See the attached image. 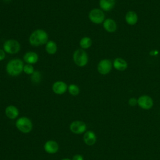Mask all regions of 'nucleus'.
I'll return each instance as SVG.
<instances>
[{
    "mask_svg": "<svg viewBox=\"0 0 160 160\" xmlns=\"http://www.w3.org/2000/svg\"><path fill=\"white\" fill-rule=\"evenodd\" d=\"M48 34L46 31L42 29H38L30 34L29 42L32 46H40L46 44L48 41Z\"/></svg>",
    "mask_w": 160,
    "mask_h": 160,
    "instance_id": "f257e3e1",
    "label": "nucleus"
},
{
    "mask_svg": "<svg viewBox=\"0 0 160 160\" xmlns=\"http://www.w3.org/2000/svg\"><path fill=\"white\" fill-rule=\"evenodd\" d=\"M23 61L18 58H14L9 61L6 66V71L11 76L16 77L23 72Z\"/></svg>",
    "mask_w": 160,
    "mask_h": 160,
    "instance_id": "f03ea898",
    "label": "nucleus"
},
{
    "mask_svg": "<svg viewBox=\"0 0 160 160\" xmlns=\"http://www.w3.org/2000/svg\"><path fill=\"white\" fill-rule=\"evenodd\" d=\"M72 59L76 65L79 67H84L88 62V55L82 49H76L72 54Z\"/></svg>",
    "mask_w": 160,
    "mask_h": 160,
    "instance_id": "7ed1b4c3",
    "label": "nucleus"
},
{
    "mask_svg": "<svg viewBox=\"0 0 160 160\" xmlns=\"http://www.w3.org/2000/svg\"><path fill=\"white\" fill-rule=\"evenodd\" d=\"M2 48L6 53L16 54L19 52L21 49V45L18 41L11 39L6 40L4 42Z\"/></svg>",
    "mask_w": 160,
    "mask_h": 160,
    "instance_id": "20e7f679",
    "label": "nucleus"
},
{
    "mask_svg": "<svg viewBox=\"0 0 160 160\" xmlns=\"http://www.w3.org/2000/svg\"><path fill=\"white\" fill-rule=\"evenodd\" d=\"M16 126L19 131L23 133H28L32 129V123L27 117H21L16 121Z\"/></svg>",
    "mask_w": 160,
    "mask_h": 160,
    "instance_id": "39448f33",
    "label": "nucleus"
},
{
    "mask_svg": "<svg viewBox=\"0 0 160 160\" xmlns=\"http://www.w3.org/2000/svg\"><path fill=\"white\" fill-rule=\"evenodd\" d=\"M88 18L92 23L100 24L105 20V14L100 8H94L89 11Z\"/></svg>",
    "mask_w": 160,
    "mask_h": 160,
    "instance_id": "423d86ee",
    "label": "nucleus"
},
{
    "mask_svg": "<svg viewBox=\"0 0 160 160\" xmlns=\"http://www.w3.org/2000/svg\"><path fill=\"white\" fill-rule=\"evenodd\" d=\"M112 68V62L108 59H103L101 60L97 66L98 72L102 75L109 74Z\"/></svg>",
    "mask_w": 160,
    "mask_h": 160,
    "instance_id": "0eeeda50",
    "label": "nucleus"
},
{
    "mask_svg": "<svg viewBox=\"0 0 160 160\" xmlns=\"http://www.w3.org/2000/svg\"><path fill=\"white\" fill-rule=\"evenodd\" d=\"M153 100L148 95H142L138 98V105L145 110L150 109L153 106Z\"/></svg>",
    "mask_w": 160,
    "mask_h": 160,
    "instance_id": "6e6552de",
    "label": "nucleus"
},
{
    "mask_svg": "<svg viewBox=\"0 0 160 160\" xmlns=\"http://www.w3.org/2000/svg\"><path fill=\"white\" fill-rule=\"evenodd\" d=\"M86 124L81 121H75L71 123L69 128L71 132L74 134H82L86 130Z\"/></svg>",
    "mask_w": 160,
    "mask_h": 160,
    "instance_id": "1a4fd4ad",
    "label": "nucleus"
},
{
    "mask_svg": "<svg viewBox=\"0 0 160 160\" xmlns=\"http://www.w3.org/2000/svg\"><path fill=\"white\" fill-rule=\"evenodd\" d=\"M67 84L62 81H55L52 86V91L58 95H61L64 94L68 91Z\"/></svg>",
    "mask_w": 160,
    "mask_h": 160,
    "instance_id": "9d476101",
    "label": "nucleus"
},
{
    "mask_svg": "<svg viewBox=\"0 0 160 160\" xmlns=\"http://www.w3.org/2000/svg\"><path fill=\"white\" fill-rule=\"evenodd\" d=\"M39 60L38 54L34 51H28L26 52L23 56V61L26 64H34L38 62Z\"/></svg>",
    "mask_w": 160,
    "mask_h": 160,
    "instance_id": "9b49d317",
    "label": "nucleus"
},
{
    "mask_svg": "<svg viewBox=\"0 0 160 160\" xmlns=\"http://www.w3.org/2000/svg\"><path fill=\"white\" fill-rule=\"evenodd\" d=\"M102 26L104 29L108 32H114L117 29V24L116 21L111 18L105 19L104 22H102Z\"/></svg>",
    "mask_w": 160,
    "mask_h": 160,
    "instance_id": "f8f14e48",
    "label": "nucleus"
},
{
    "mask_svg": "<svg viewBox=\"0 0 160 160\" xmlns=\"http://www.w3.org/2000/svg\"><path fill=\"white\" fill-rule=\"evenodd\" d=\"M127 61L122 58H116L112 62V67L119 71H123L126 70L128 68Z\"/></svg>",
    "mask_w": 160,
    "mask_h": 160,
    "instance_id": "ddd939ff",
    "label": "nucleus"
},
{
    "mask_svg": "<svg viewBox=\"0 0 160 160\" xmlns=\"http://www.w3.org/2000/svg\"><path fill=\"white\" fill-rule=\"evenodd\" d=\"M44 148L46 152L49 154H54L58 151L59 145L56 141L49 140L46 142Z\"/></svg>",
    "mask_w": 160,
    "mask_h": 160,
    "instance_id": "4468645a",
    "label": "nucleus"
},
{
    "mask_svg": "<svg viewBox=\"0 0 160 160\" xmlns=\"http://www.w3.org/2000/svg\"><path fill=\"white\" fill-rule=\"evenodd\" d=\"M116 4V0H99V5L100 9L103 11L112 10Z\"/></svg>",
    "mask_w": 160,
    "mask_h": 160,
    "instance_id": "2eb2a0df",
    "label": "nucleus"
},
{
    "mask_svg": "<svg viewBox=\"0 0 160 160\" xmlns=\"http://www.w3.org/2000/svg\"><path fill=\"white\" fill-rule=\"evenodd\" d=\"M138 21V16L134 11H129L125 15L126 22L131 26L135 25Z\"/></svg>",
    "mask_w": 160,
    "mask_h": 160,
    "instance_id": "dca6fc26",
    "label": "nucleus"
},
{
    "mask_svg": "<svg viewBox=\"0 0 160 160\" xmlns=\"http://www.w3.org/2000/svg\"><path fill=\"white\" fill-rule=\"evenodd\" d=\"M83 139L88 146H92L96 142V136L93 131H88L84 134Z\"/></svg>",
    "mask_w": 160,
    "mask_h": 160,
    "instance_id": "f3484780",
    "label": "nucleus"
},
{
    "mask_svg": "<svg viewBox=\"0 0 160 160\" xmlns=\"http://www.w3.org/2000/svg\"><path fill=\"white\" fill-rule=\"evenodd\" d=\"M5 114L8 118L11 119H14L18 116L19 111L15 106L9 105L6 107L5 109Z\"/></svg>",
    "mask_w": 160,
    "mask_h": 160,
    "instance_id": "a211bd4d",
    "label": "nucleus"
},
{
    "mask_svg": "<svg viewBox=\"0 0 160 160\" xmlns=\"http://www.w3.org/2000/svg\"><path fill=\"white\" fill-rule=\"evenodd\" d=\"M45 50L49 54L53 55L58 51V45L54 41H48L45 44Z\"/></svg>",
    "mask_w": 160,
    "mask_h": 160,
    "instance_id": "6ab92c4d",
    "label": "nucleus"
},
{
    "mask_svg": "<svg viewBox=\"0 0 160 160\" xmlns=\"http://www.w3.org/2000/svg\"><path fill=\"white\" fill-rule=\"evenodd\" d=\"M92 44V41L91 38L88 36L82 37L79 41V46L82 49H89Z\"/></svg>",
    "mask_w": 160,
    "mask_h": 160,
    "instance_id": "aec40b11",
    "label": "nucleus"
},
{
    "mask_svg": "<svg viewBox=\"0 0 160 160\" xmlns=\"http://www.w3.org/2000/svg\"><path fill=\"white\" fill-rule=\"evenodd\" d=\"M68 91L69 92V93L74 96H76L77 95L79 94V92H80V89L79 88L78 85L74 84H71L68 86Z\"/></svg>",
    "mask_w": 160,
    "mask_h": 160,
    "instance_id": "412c9836",
    "label": "nucleus"
},
{
    "mask_svg": "<svg viewBox=\"0 0 160 160\" xmlns=\"http://www.w3.org/2000/svg\"><path fill=\"white\" fill-rule=\"evenodd\" d=\"M31 81L34 84H38L41 81V74L38 71L34 72L31 75Z\"/></svg>",
    "mask_w": 160,
    "mask_h": 160,
    "instance_id": "4be33fe9",
    "label": "nucleus"
},
{
    "mask_svg": "<svg viewBox=\"0 0 160 160\" xmlns=\"http://www.w3.org/2000/svg\"><path fill=\"white\" fill-rule=\"evenodd\" d=\"M34 72L33 65L29 64H26L23 67V72L28 75H31Z\"/></svg>",
    "mask_w": 160,
    "mask_h": 160,
    "instance_id": "5701e85b",
    "label": "nucleus"
},
{
    "mask_svg": "<svg viewBox=\"0 0 160 160\" xmlns=\"http://www.w3.org/2000/svg\"><path fill=\"white\" fill-rule=\"evenodd\" d=\"M128 104L131 106H135L138 104V99L133 97L129 98L128 100Z\"/></svg>",
    "mask_w": 160,
    "mask_h": 160,
    "instance_id": "b1692460",
    "label": "nucleus"
},
{
    "mask_svg": "<svg viewBox=\"0 0 160 160\" xmlns=\"http://www.w3.org/2000/svg\"><path fill=\"white\" fill-rule=\"evenodd\" d=\"M6 58V52L3 49H0V61L4 60Z\"/></svg>",
    "mask_w": 160,
    "mask_h": 160,
    "instance_id": "393cba45",
    "label": "nucleus"
},
{
    "mask_svg": "<svg viewBox=\"0 0 160 160\" xmlns=\"http://www.w3.org/2000/svg\"><path fill=\"white\" fill-rule=\"evenodd\" d=\"M72 160H84V158L81 154H76L73 156Z\"/></svg>",
    "mask_w": 160,
    "mask_h": 160,
    "instance_id": "a878e982",
    "label": "nucleus"
},
{
    "mask_svg": "<svg viewBox=\"0 0 160 160\" xmlns=\"http://www.w3.org/2000/svg\"><path fill=\"white\" fill-rule=\"evenodd\" d=\"M61 160H71V159H69V158H64V159H62Z\"/></svg>",
    "mask_w": 160,
    "mask_h": 160,
    "instance_id": "bb28decb",
    "label": "nucleus"
},
{
    "mask_svg": "<svg viewBox=\"0 0 160 160\" xmlns=\"http://www.w3.org/2000/svg\"><path fill=\"white\" fill-rule=\"evenodd\" d=\"M3 1H4V2H9L11 0H3Z\"/></svg>",
    "mask_w": 160,
    "mask_h": 160,
    "instance_id": "cd10ccee",
    "label": "nucleus"
}]
</instances>
